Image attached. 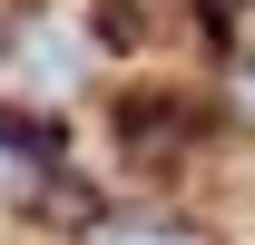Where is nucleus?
<instances>
[{
	"label": "nucleus",
	"instance_id": "f257e3e1",
	"mask_svg": "<svg viewBox=\"0 0 255 245\" xmlns=\"http://www.w3.org/2000/svg\"><path fill=\"white\" fill-rule=\"evenodd\" d=\"M10 89H20V118L49 108V98H69L79 89V30H59L49 10H30L10 30Z\"/></svg>",
	"mask_w": 255,
	"mask_h": 245
},
{
	"label": "nucleus",
	"instance_id": "f03ea898",
	"mask_svg": "<svg viewBox=\"0 0 255 245\" xmlns=\"http://www.w3.org/2000/svg\"><path fill=\"white\" fill-rule=\"evenodd\" d=\"M10 167H0V177H10V206H39V196H49V167H59V137H49V127L39 118H10Z\"/></svg>",
	"mask_w": 255,
	"mask_h": 245
},
{
	"label": "nucleus",
	"instance_id": "7ed1b4c3",
	"mask_svg": "<svg viewBox=\"0 0 255 245\" xmlns=\"http://www.w3.org/2000/svg\"><path fill=\"white\" fill-rule=\"evenodd\" d=\"M108 10H187V0H108Z\"/></svg>",
	"mask_w": 255,
	"mask_h": 245
},
{
	"label": "nucleus",
	"instance_id": "20e7f679",
	"mask_svg": "<svg viewBox=\"0 0 255 245\" xmlns=\"http://www.w3.org/2000/svg\"><path fill=\"white\" fill-rule=\"evenodd\" d=\"M118 245H187V236H118Z\"/></svg>",
	"mask_w": 255,
	"mask_h": 245
}]
</instances>
